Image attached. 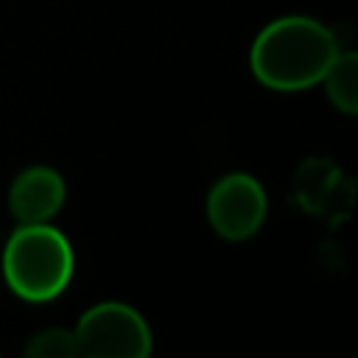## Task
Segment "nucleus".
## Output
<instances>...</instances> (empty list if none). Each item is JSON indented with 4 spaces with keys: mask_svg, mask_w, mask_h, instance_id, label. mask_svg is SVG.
Returning <instances> with one entry per match:
<instances>
[{
    "mask_svg": "<svg viewBox=\"0 0 358 358\" xmlns=\"http://www.w3.org/2000/svg\"><path fill=\"white\" fill-rule=\"evenodd\" d=\"M22 352L28 358H76L78 344H76L73 330L48 327V330H39L36 336H31V341L22 347Z\"/></svg>",
    "mask_w": 358,
    "mask_h": 358,
    "instance_id": "6e6552de",
    "label": "nucleus"
},
{
    "mask_svg": "<svg viewBox=\"0 0 358 358\" xmlns=\"http://www.w3.org/2000/svg\"><path fill=\"white\" fill-rule=\"evenodd\" d=\"M268 213V199L263 185L252 173H224L207 193V218L210 227L224 241L252 238Z\"/></svg>",
    "mask_w": 358,
    "mask_h": 358,
    "instance_id": "20e7f679",
    "label": "nucleus"
},
{
    "mask_svg": "<svg viewBox=\"0 0 358 358\" xmlns=\"http://www.w3.org/2000/svg\"><path fill=\"white\" fill-rule=\"evenodd\" d=\"M319 84H324V92L338 112L355 115L358 112V56L355 50H338L336 59L327 64Z\"/></svg>",
    "mask_w": 358,
    "mask_h": 358,
    "instance_id": "423d86ee",
    "label": "nucleus"
},
{
    "mask_svg": "<svg viewBox=\"0 0 358 358\" xmlns=\"http://www.w3.org/2000/svg\"><path fill=\"white\" fill-rule=\"evenodd\" d=\"M76 255L64 232L45 224H20L3 246L6 285L25 302H50L67 291Z\"/></svg>",
    "mask_w": 358,
    "mask_h": 358,
    "instance_id": "f03ea898",
    "label": "nucleus"
},
{
    "mask_svg": "<svg viewBox=\"0 0 358 358\" xmlns=\"http://www.w3.org/2000/svg\"><path fill=\"white\" fill-rule=\"evenodd\" d=\"M336 182H338V171L333 168V162H327V159H308L296 171L294 196H296V201L305 210L319 213L327 204V196H330Z\"/></svg>",
    "mask_w": 358,
    "mask_h": 358,
    "instance_id": "0eeeda50",
    "label": "nucleus"
},
{
    "mask_svg": "<svg viewBox=\"0 0 358 358\" xmlns=\"http://www.w3.org/2000/svg\"><path fill=\"white\" fill-rule=\"evenodd\" d=\"M67 187L56 168L31 165L17 173L8 187V210L17 224H45L64 204Z\"/></svg>",
    "mask_w": 358,
    "mask_h": 358,
    "instance_id": "39448f33",
    "label": "nucleus"
},
{
    "mask_svg": "<svg viewBox=\"0 0 358 358\" xmlns=\"http://www.w3.org/2000/svg\"><path fill=\"white\" fill-rule=\"evenodd\" d=\"M341 50L338 36L313 17L291 14L268 22L252 42L249 64L255 78L277 92H299L322 81Z\"/></svg>",
    "mask_w": 358,
    "mask_h": 358,
    "instance_id": "f257e3e1",
    "label": "nucleus"
},
{
    "mask_svg": "<svg viewBox=\"0 0 358 358\" xmlns=\"http://www.w3.org/2000/svg\"><path fill=\"white\" fill-rule=\"evenodd\" d=\"M78 355L90 358H145L151 330L143 313L126 302H98L73 327Z\"/></svg>",
    "mask_w": 358,
    "mask_h": 358,
    "instance_id": "7ed1b4c3",
    "label": "nucleus"
}]
</instances>
